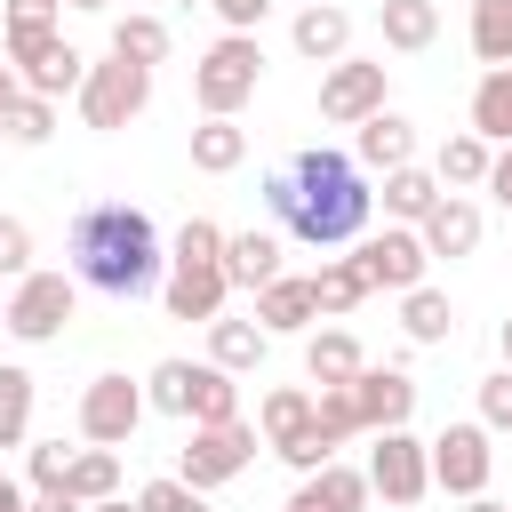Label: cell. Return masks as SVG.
Wrapping results in <instances>:
<instances>
[{
	"mask_svg": "<svg viewBox=\"0 0 512 512\" xmlns=\"http://www.w3.org/2000/svg\"><path fill=\"white\" fill-rule=\"evenodd\" d=\"M368 368L352 328H304V384H352Z\"/></svg>",
	"mask_w": 512,
	"mask_h": 512,
	"instance_id": "7402d4cb",
	"label": "cell"
},
{
	"mask_svg": "<svg viewBox=\"0 0 512 512\" xmlns=\"http://www.w3.org/2000/svg\"><path fill=\"white\" fill-rule=\"evenodd\" d=\"M88 512H136V504H128V496H96Z\"/></svg>",
	"mask_w": 512,
	"mask_h": 512,
	"instance_id": "816d5d0a",
	"label": "cell"
},
{
	"mask_svg": "<svg viewBox=\"0 0 512 512\" xmlns=\"http://www.w3.org/2000/svg\"><path fill=\"white\" fill-rule=\"evenodd\" d=\"M288 40H296L304 64H336V56H352V16L336 0H304L296 24H288Z\"/></svg>",
	"mask_w": 512,
	"mask_h": 512,
	"instance_id": "ffe728a7",
	"label": "cell"
},
{
	"mask_svg": "<svg viewBox=\"0 0 512 512\" xmlns=\"http://www.w3.org/2000/svg\"><path fill=\"white\" fill-rule=\"evenodd\" d=\"M112 8H120V0H112ZM128 8H136V0H128Z\"/></svg>",
	"mask_w": 512,
	"mask_h": 512,
	"instance_id": "9f6ffc18",
	"label": "cell"
},
{
	"mask_svg": "<svg viewBox=\"0 0 512 512\" xmlns=\"http://www.w3.org/2000/svg\"><path fill=\"white\" fill-rule=\"evenodd\" d=\"M416 240H424V256H432V264H440V256H448V264H456V256H472V248H480V200H472V192H440V200H432V216L416 224Z\"/></svg>",
	"mask_w": 512,
	"mask_h": 512,
	"instance_id": "2e32d148",
	"label": "cell"
},
{
	"mask_svg": "<svg viewBox=\"0 0 512 512\" xmlns=\"http://www.w3.org/2000/svg\"><path fill=\"white\" fill-rule=\"evenodd\" d=\"M224 296H232V280H224V264H168L160 272V304H168V320H216L224 312Z\"/></svg>",
	"mask_w": 512,
	"mask_h": 512,
	"instance_id": "9a60e30c",
	"label": "cell"
},
{
	"mask_svg": "<svg viewBox=\"0 0 512 512\" xmlns=\"http://www.w3.org/2000/svg\"><path fill=\"white\" fill-rule=\"evenodd\" d=\"M256 448H264V440H256L248 416H232V424H192V440L176 448V480H192L200 496H208V488H232V480L256 464Z\"/></svg>",
	"mask_w": 512,
	"mask_h": 512,
	"instance_id": "9c48e42d",
	"label": "cell"
},
{
	"mask_svg": "<svg viewBox=\"0 0 512 512\" xmlns=\"http://www.w3.org/2000/svg\"><path fill=\"white\" fill-rule=\"evenodd\" d=\"M384 104H392V64L384 56H336V64H320V120L328 128H360Z\"/></svg>",
	"mask_w": 512,
	"mask_h": 512,
	"instance_id": "30bf717a",
	"label": "cell"
},
{
	"mask_svg": "<svg viewBox=\"0 0 512 512\" xmlns=\"http://www.w3.org/2000/svg\"><path fill=\"white\" fill-rule=\"evenodd\" d=\"M232 416H240V376L200 360L192 368V424H232Z\"/></svg>",
	"mask_w": 512,
	"mask_h": 512,
	"instance_id": "836d02e7",
	"label": "cell"
},
{
	"mask_svg": "<svg viewBox=\"0 0 512 512\" xmlns=\"http://www.w3.org/2000/svg\"><path fill=\"white\" fill-rule=\"evenodd\" d=\"M16 88H24V80H16V64H8V56H0V104H8V96H16Z\"/></svg>",
	"mask_w": 512,
	"mask_h": 512,
	"instance_id": "f907efd6",
	"label": "cell"
},
{
	"mask_svg": "<svg viewBox=\"0 0 512 512\" xmlns=\"http://www.w3.org/2000/svg\"><path fill=\"white\" fill-rule=\"evenodd\" d=\"M0 512H32V488H24V480H8V472H0Z\"/></svg>",
	"mask_w": 512,
	"mask_h": 512,
	"instance_id": "7dc6e473",
	"label": "cell"
},
{
	"mask_svg": "<svg viewBox=\"0 0 512 512\" xmlns=\"http://www.w3.org/2000/svg\"><path fill=\"white\" fill-rule=\"evenodd\" d=\"M144 416H152V408H144V384H136V376H120V368L88 376V384H80V400H72V424H80V440H88V448H128Z\"/></svg>",
	"mask_w": 512,
	"mask_h": 512,
	"instance_id": "ba28073f",
	"label": "cell"
},
{
	"mask_svg": "<svg viewBox=\"0 0 512 512\" xmlns=\"http://www.w3.org/2000/svg\"><path fill=\"white\" fill-rule=\"evenodd\" d=\"M0 136H8V144H24V152H32V144H48V136H56V104H48V96H32V88H16V96L0 104Z\"/></svg>",
	"mask_w": 512,
	"mask_h": 512,
	"instance_id": "e575fe53",
	"label": "cell"
},
{
	"mask_svg": "<svg viewBox=\"0 0 512 512\" xmlns=\"http://www.w3.org/2000/svg\"><path fill=\"white\" fill-rule=\"evenodd\" d=\"M472 136H488V144H512V64H488L480 80H472Z\"/></svg>",
	"mask_w": 512,
	"mask_h": 512,
	"instance_id": "484cf974",
	"label": "cell"
},
{
	"mask_svg": "<svg viewBox=\"0 0 512 512\" xmlns=\"http://www.w3.org/2000/svg\"><path fill=\"white\" fill-rule=\"evenodd\" d=\"M64 496H80V504H96V496H120V448H72V464H64Z\"/></svg>",
	"mask_w": 512,
	"mask_h": 512,
	"instance_id": "1f68e13d",
	"label": "cell"
},
{
	"mask_svg": "<svg viewBox=\"0 0 512 512\" xmlns=\"http://www.w3.org/2000/svg\"><path fill=\"white\" fill-rule=\"evenodd\" d=\"M0 336H8V296H0Z\"/></svg>",
	"mask_w": 512,
	"mask_h": 512,
	"instance_id": "11a10c76",
	"label": "cell"
},
{
	"mask_svg": "<svg viewBox=\"0 0 512 512\" xmlns=\"http://www.w3.org/2000/svg\"><path fill=\"white\" fill-rule=\"evenodd\" d=\"M264 352H272V336L256 328V320H208V360L216 368H232V376H248V368H264Z\"/></svg>",
	"mask_w": 512,
	"mask_h": 512,
	"instance_id": "f546056e",
	"label": "cell"
},
{
	"mask_svg": "<svg viewBox=\"0 0 512 512\" xmlns=\"http://www.w3.org/2000/svg\"><path fill=\"white\" fill-rule=\"evenodd\" d=\"M32 368L24 360H0V448H24L32 440Z\"/></svg>",
	"mask_w": 512,
	"mask_h": 512,
	"instance_id": "d6a6232c",
	"label": "cell"
},
{
	"mask_svg": "<svg viewBox=\"0 0 512 512\" xmlns=\"http://www.w3.org/2000/svg\"><path fill=\"white\" fill-rule=\"evenodd\" d=\"M352 264H360V272H368V288H384V296H408V288L432 272V256H424L416 224H384V232H360V240H352Z\"/></svg>",
	"mask_w": 512,
	"mask_h": 512,
	"instance_id": "4fadbf2b",
	"label": "cell"
},
{
	"mask_svg": "<svg viewBox=\"0 0 512 512\" xmlns=\"http://www.w3.org/2000/svg\"><path fill=\"white\" fill-rule=\"evenodd\" d=\"M56 8H64V0H8L0 24H8V32H24V24H56Z\"/></svg>",
	"mask_w": 512,
	"mask_h": 512,
	"instance_id": "f6af8a7d",
	"label": "cell"
},
{
	"mask_svg": "<svg viewBox=\"0 0 512 512\" xmlns=\"http://www.w3.org/2000/svg\"><path fill=\"white\" fill-rule=\"evenodd\" d=\"M24 272H32V224L0 216V280H24Z\"/></svg>",
	"mask_w": 512,
	"mask_h": 512,
	"instance_id": "b9f144b4",
	"label": "cell"
},
{
	"mask_svg": "<svg viewBox=\"0 0 512 512\" xmlns=\"http://www.w3.org/2000/svg\"><path fill=\"white\" fill-rule=\"evenodd\" d=\"M208 8H216V24H224V32H256V24L272 16V0H208Z\"/></svg>",
	"mask_w": 512,
	"mask_h": 512,
	"instance_id": "ee69618b",
	"label": "cell"
},
{
	"mask_svg": "<svg viewBox=\"0 0 512 512\" xmlns=\"http://www.w3.org/2000/svg\"><path fill=\"white\" fill-rule=\"evenodd\" d=\"M64 464H72V448H64V440H24V488H32V496L64 488Z\"/></svg>",
	"mask_w": 512,
	"mask_h": 512,
	"instance_id": "ab89813d",
	"label": "cell"
},
{
	"mask_svg": "<svg viewBox=\"0 0 512 512\" xmlns=\"http://www.w3.org/2000/svg\"><path fill=\"white\" fill-rule=\"evenodd\" d=\"M424 456H432V488L440 496H480L488 488V472H496V432L472 416V424H440L432 440H424Z\"/></svg>",
	"mask_w": 512,
	"mask_h": 512,
	"instance_id": "8fae6325",
	"label": "cell"
},
{
	"mask_svg": "<svg viewBox=\"0 0 512 512\" xmlns=\"http://www.w3.org/2000/svg\"><path fill=\"white\" fill-rule=\"evenodd\" d=\"M464 512H512V504H496V496L480 488V496H464Z\"/></svg>",
	"mask_w": 512,
	"mask_h": 512,
	"instance_id": "681fc988",
	"label": "cell"
},
{
	"mask_svg": "<svg viewBox=\"0 0 512 512\" xmlns=\"http://www.w3.org/2000/svg\"><path fill=\"white\" fill-rule=\"evenodd\" d=\"M352 408H360V432H392V424L416 416V376H408L400 360L360 368V376H352Z\"/></svg>",
	"mask_w": 512,
	"mask_h": 512,
	"instance_id": "5bb4252c",
	"label": "cell"
},
{
	"mask_svg": "<svg viewBox=\"0 0 512 512\" xmlns=\"http://www.w3.org/2000/svg\"><path fill=\"white\" fill-rule=\"evenodd\" d=\"M272 272H280V232H256V224H248V232H224V280H232V288L256 296Z\"/></svg>",
	"mask_w": 512,
	"mask_h": 512,
	"instance_id": "cb8c5ba5",
	"label": "cell"
},
{
	"mask_svg": "<svg viewBox=\"0 0 512 512\" xmlns=\"http://www.w3.org/2000/svg\"><path fill=\"white\" fill-rule=\"evenodd\" d=\"M352 160H360L368 176L408 168V160H416V120H408V112H392V104H384V112H368V120L352 128Z\"/></svg>",
	"mask_w": 512,
	"mask_h": 512,
	"instance_id": "d6986e66",
	"label": "cell"
},
{
	"mask_svg": "<svg viewBox=\"0 0 512 512\" xmlns=\"http://www.w3.org/2000/svg\"><path fill=\"white\" fill-rule=\"evenodd\" d=\"M192 368H200V360H160V368L144 376V408H152V416H184V424H192Z\"/></svg>",
	"mask_w": 512,
	"mask_h": 512,
	"instance_id": "d590c367",
	"label": "cell"
},
{
	"mask_svg": "<svg viewBox=\"0 0 512 512\" xmlns=\"http://www.w3.org/2000/svg\"><path fill=\"white\" fill-rule=\"evenodd\" d=\"M496 352H504V368H512V312H504V328H496Z\"/></svg>",
	"mask_w": 512,
	"mask_h": 512,
	"instance_id": "f5cc1de1",
	"label": "cell"
},
{
	"mask_svg": "<svg viewBox=\"0 0 512 512\" xmlns=\"http://www.w3.org/2000/svg\"><path fill=\"white\" fill-rule=\"evenodd\" d=\"M72 280L112 296V304H136V296H160V272H168V248H160V224L128 200H88L72 216Z\"/></svg>",
	"mask_w": 512,
	"mask_h": 512,
	"instance_id": "7a4b0ae2",
	"label": "cell"
},
{
	"mask_svg": "<svg viewBox=\"0 0 512 512\" xmlns=\"http://www.w3.org/2000/svg\"><path fill=\"white\" fill-rule=\"evenodd\" d=\"M256 88H264V40L256 32H216L192 56V104L200 112L240 120V104H256Z\"/></svg>",
	"mask_w": 512,
	"mask_h": 512,
	"instance_id": "3957f363",
	"label": "cell"
},
{
	"mask_svg": "<svg viewBox=\"0 0 512 512\" xmlns=\"http://www.w3.org/2000/svg\"><path fill=\"white\" fill-rule=\"evenodd\" d=\"M320 320V296H312V272H272L256 288V328L264 336H304Z\"/></svg>",
	"mask_w": 512,
	"mask_h": 512,
	"instance_id": "e0dca14e",
	"label": "cell"
},
{
	"mask_svg": "<svg viewBox=\"0 0 512 512\" xmlns=\"http://www.w3.org/2000/svg\"><path fill=\"white\" fill-rule=\"evenodd\" d=\"M168 264H224V224H208V216L176 224V240H168Z\"/></svg>",
	"mask_w": 512,
	"mask_h": 512,
	"instance_id": "f35d334b",
	"label": "cell"
},
{
	"mask_svg": "<svg viewBox=\"0 0 512 512\" xmlns=\"http://www.w3.org/2000/svg\"><path fill=\"white\" fill-rule=\"evenodd\" d=\"M240 160H248V128L200 112V128H192V168H200V176H232Z\"/></svg>",
	"mask_w": 512,
	"mask_h": 512,
	"instance_id": "4316f807",
	"label": "cell"
},
{
	"mask_svg": "<svg viewBox=\"0 0 512 512\" xmlns=\"http://www.w3.org/2000/svg\"><path fill=\"white\" fill-rule=\"evenodd\" d=\"M72 312H80V280L72 272H24V280H8V336L16 344H56L64 328H72Z\"/></svg>",
	"mask_w": 512,
	"mask_h": 512,
	"instance_id": "52a82bcc",
	"label": "cell"
},
{
	"mask_svg": "<svg viewBox=\"0 0 512 512\" xmlns=\"http://www.w3.org/2000/svg\"><path fill=\"white\" fill-rule=\"evenodd\" d=\"M368 472L360 464H344V456H328L320 472H304L296 480V496H288V512H368Z\"/></svg>",
	"mask_w": 512,
	"mask_h": 512,
	"instance_id": "ac0fdd59",
	"label": "cell"
},
{
	"mask_svg": "<svg viewBox=\"0 0 512 512\" xmlns=\"http://www.w3.org/2000/svg\"><path fill=\"white\" fill-rule=\"evenodd\" d=\"M400 336H408V344H448V336H456V304H448L432 280H416V288L400 296Z\"/></svg>",
	"mask_w": 512,
	"mask_h": 512,
	"instance_id": "f1b7e54d",
	"label": "cell"
},
{
	"mask_svg": "<svg viewBox=\"0 0 512 512\" xmlns=\"http://www.w3.org/2000/svg\"><path fill=\"white\" fill-rule=\"evenodd\" d=\"M0 56L16 64V80L32 88V96H48V104H64L72 88H80V72H88V56L56 32V24H24V32H8L0 40Z\"/></svg>",
	"mask_w": 512,
	"mask_h": 512,
	"instance_id": "8992f818",
	"label": "cell"
},
{
	"mask_svg": "<svg viewBox=\"0 0 512 512\" xmlns=\"http://www.w3.org/2000/svg\"><path fill=\"white\" fill-rule=\"evenodd\" d=\"M168 24L152 16V8H120L112 16V56H128V64H168Z\"/></svg>",
	"mask_w": 512,
	"mask_h": 512,
	"instance_id": "4dcf8cb0",
	"label": "cell"
},
{
	"mask_svg": "<svg viewBox=\"0 0 512 512\" xmlns=\"http://www.w3.org/2000/svg\"><path fill=\"white\" fill-rule=\"evenodd\" d=\"M488 160H496V144H488V136H472V128H456V136H440L432 176H440L448 192H480V184H488Z\"/></svg>",
	"mask_w": 512,
	"mask_h": 512,
	"instance_id": "603a6c76",
	"label": "cell"
},
{
	"mask_svg": "<svg viewBox=\"0 0 512 512\" xmlns=\"http://www.w3.org/2000/svg\"><path fill=\"white\" fill-rule=\"evenodd\" d=\"M312 424H320V440H368L360 432V408H352V384H312Z\"/></svg>",
	"mask_w": 512,
	"mask_h": 512,
	"instance_id": "74e56055",
	"label": "cell"
},
{
	"mask_svg": "<svg viewBox=\"0 0 512 512\" xmlns=\"http://www.w3.org/2000/svg\"><path fill=\"white\" fill-rule=\"evenodd\" d=\"M64 8H88V16H104V8H112V0H64Z\"/></svg>",
	"mask_w": 512,
	"mask_h": 512,
	"instance_id": "db71d44e",
	"label": "cell"
},
{
	"mask_svg": "<svg viewBox=\"0 0 512 512\" xmlns=\"http://www.w3.org/2000/svg\"><path fill=\"white\" fill-rule=\"evenodd\" d=\"M448 184L432 176V168H384V184H376V208H384V224H424L432 216V200H440Z\"/></svg>",
	"mask_w": 512,
	"mask_h": 512,
	"instance_id": "44dd1931",
	"label": "cell"
},
{
	"mask_svg": "<svg viewBox=\"0 0 512 512\" xmlns=\"http://www.w3.org/2000/svg\"><path fill=\"white\" fill-rule=\"evenodd\" d=\"M32 512H88L80 496H64V488H48V496H32Z\"/></svg>",
	"mask_w": 512,
	"mask_h": 512,
	"instance_id": "c3c4849f",
	"label": "cell"
},
{
	"mask_svg": "<svg viewBox=\"0 0 512 512\" xmlns=\"http://www.w3.org/2000/svg\"><path fill=\"white\" fill-rule=\"evenodd\" d=\"M256 440H264L296 480L336 456V440H320V424H312V392H304V384H272V392L256 400Z\"/></svg>",
	"mask_w": 512,
	"mask_h": 512,
	"instance_id": "277c9868",
	"label": "cell"
},
{
	"mask_svg": "<svg viewBox=\"0 0 512 512\" xmlns=\"http://www.w3.org/2000/svg\"><path fill=\"white\" fill-rule=\"evenodd\" d=\"M72 104H80V120H88L96 136H112V128H128V120L152 104V64H128V56L104 48V56H88Z\"/></svg>",
	"mask_w": 512,
	"mask_h": 512,
	"instance_id": "5b68a950",
	"label": "cell"
},
{
	"mask_svg": "<svg viewBox=\"0 0 512 512\" xmlns=\"http://www.w3.org/2000/svg\"><path fill=\"white\" fill-rule=\"evenodd\" d=\"M368 440H376V448H368V464H360V472H368V488H376L384 504H400V512H408V504H424V496H432V456H424V440H416L408 424L368 432Z\"/></svg>",
	"mask_w": 512,
	"mask_h": 512,
	"instance_id": "7c38bea8",
	"label": "cell"
},
{
	"mask_svg": "<svg viewBox=\"0 0 512 512\" xmlns=\"http://www.w3.org/2000/svg\"><path fill=\"white\" fill-rule=\"evenodd\" d=\"M480 192H496L504 208H512V144H496V160H488V184Z\"/></svg>",
	"mask_w": 512,
	"mask_h": 512,
	"instance_id": "bcb514c9",
	"label": "cell"
},
{
	"mask_svg": "<svg viewBox=\"0 0 512 512\" xmlns=\"http://www.w3.org/2000/svg\"><path fill=\"white\" fill-rule=\"evenodd\" d=\"M312 296H320V320H344V312H360L376 288H368V272H360L352 256H320V272H312Z\"/></svg>",
	"mask_w": 512,
	"mask_h": 512,
	"instance_id": "83f0119b",
	"label": "cell"
},
{
	"mask_svg": "<svg viewBox=\"0 0 512 512\" xmlns=\"http://www.w3.org/2000/svg\"><path fill=\"white\" fill-rule=\"evenodd\" d=\"M264 208H272V224H280L288 240H304V248H352V240L368 232V216H376V184H368V168H360L352 152L304 144L288 168L264 176Z\"/></svg>",
	"mask_w": 512,
	"mask_h": 512,
	"instance_id": "6da1fadb",
	"label": "cell"
},
{
	"mask_svg": "<svg viewBox=\"0 0 512 512\" xmlns=\"http://www.w3.org/2000/svg\"><path fill=\"white\" fill-rule=\"evenodd\" d=\"M480 424H488V432H512V368L480 376Z\"/></svg>",
	"mask_w": 512,
	"mask_h": 512,
	"instance_id": "7bdbcfd3",
	"label": "cell"
},
{
	"mask_svg": "<svg viewBox=\"0 0 512 512\" xmlns=\"http://www.w3.org/2000/svg\"><path fill=\"white\" fill-rule=\"evenodd\" d=\"M136 512H208V496H200L192 480L160 472V480H144V488H136Z\"/></svg>",
	"mask_w": 512,
	"mask_h": 512,
	"instance_id": "60d3db41",
	"label": "cell"
},
{
	"mask_svg": "<svg viewBox=\"0 0 512 512\" xmlns=\"http://www.w3.org/2000/svg\"><path fill=\"white\" fill-rule=\"evenodd\" d=\"M376 32H384L392 56H424V48L440 40V8H432V0H384V8H376Z\"/></svg>",
	"mask_w": 512,
	"mask_h": 512,
	"instance_id": "d4e9b609",
	"label": "cell"
},
{
	"mask_svg": "<svg viewBox=\"0 0 512 512\" xmlns=\"http://www.w3.org/2000/svg\"><path fill=\"white\" fill-rule=\"evenodd\" d=\"M472 56H480V72L512 64V0H472Z\"/></svg>",
	"mask_w": 512,
	"mask_h": 512,
	"instance_id": "8d00e7d4",
	"label": "cell"
}]
</instances>
